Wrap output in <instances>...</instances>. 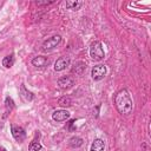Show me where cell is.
Returning a JSON list of instances; mask_svg holds the SVG:
<instances>
[{
  "mask_svg": "<svg viewBox=\"0 0 151 151\" xmlns=\"http://www.w3.org/2000/svg\"><path fill=\"white\" fill-rule=\"evenodd\" d=\"M114 105L116 109L118 110V112L120 114L127 116L132 112V98L129 93L127 90L123 88L120 91H118L114 96Z\"/></svg>",
  "mask_w": 151,
  "mask_h": 151,
  "instance_id": "obj_1",
  "label": "cell"
},
{
  "mask_svg": "<svg viewBox=\"0 0 151 151\" xmlns=\"http://www.w3.org/2000/svg\"><path fill=\"white\" fill-rule=\"evenodd\" d=\"M90 57L94 61H100V60L104 59L105 52H104V48H103V45H101L100 41L94 40L91 44V46H90Z\"/></svg>",
  "mask_w": 151,
  "mask_h": 151,
  "instance_id": "obj_2",
  "label": "cell"
},
{
  "mask_svg": "<svg viewBox=\"0 0 151 151\" xmlns=\"http://www.w3.org/2000/svg\"><path fill=\"white\" fill-rule=\"evenodd\" d=\"M60 42H61V37H60L59 34H57V35H52L51 38H48L47 40L44 41V44H42V46H41V50L45 51V52L51 51V50L55 48Z\"/></svg>",
  "mask_w": 151,
  "mask_h": 151,
  "instance_id": "obj_3",
  "label": "cell"
},
{
  "mask_svg": "<svg viewBox=\"0 0 151 151\" xmlns=\"http://www.w3.org/2000/svg\"><path fill=\"white\" fill-rule=\"evenodd\" d=\"M11 132H12L13 138H14L18 143H22V142L26 139V132H25V130H24L21 126H19V125L11 124Z\"/></svg>",
  "mask_w": 151,
  "mask_h": 151,
  "instance_id": "obj_4",
  "label": "cell"
},
{
  "mask_svg": "<svg viewBox=\"0 0 151 151\" xmlns=\"http://www.w3.org/2000/svg\"><path fill=\"white\" fill-rule=\"evenodd\" d=\"M106 74V67L105 65L103 64H98L96 66L92 67V71H91V76H92V79L96 80V81H99L101 80Z\"/></svg>",
  "mask_w": 151,
  "mask_h": 151,
  "instance_id": "obj_5",
  "label": "cell"
},
{
  "mask_svg": "<svg viewBox=\"0 0 151 151\" xmlns=\"http://www.w3.org/2000/svg\"><path fill=\"white\" fill-rule=\"evenodd\" d=\"M67 66H70V58L68 57H60L54 63V70L57 72H60V71L65 70Z\"/></svg>",
  "mask_w": 151,
  "mask_h": 151,
  "instance_id": "obj_6",
  "label": "cell"
},
{
  "mask_svg": "<svg viewBox=\"0 0 151 151\" xmlns=\"http://www.w3.org/2000/svg\"><path fill=\"white\" fill-rule=\"evenodd\" d=\"M73 85H74V79L70 76H65V77H61V78L58 79V86L60 88L66 90V88L72 87Z\"/></svg>",
  "mask_w": 151,
  "mask_h": 151,
  "instance_id": "obj_7",
  "label": "cell"
},
{
  "mask_svg": "<svg viewBox=\"0 0 151 151\" xmlns=\"http://www.w3.org/2000/svg\"><path fill=\"white\" fill-rule=\"evenodd\" d=\"M70 118V112L66 110H57L52 113V119L54 122H65Z\"/></svg>",
  "mask_w": 151,
  "mask_h": 151,
  "instance_id": "obj_8",
  "label": "cell"
},
{
  "mask_svg": "<svg viewBox=\"0 0 151 151\" xmlns=\"http://www.w3.org/2000/svg\"><path fill=\"white\" fill-rule=\"evenodd\" d=\"M50 63H51V60L45 55H38L32 59V65L35 67H45V66L50 65Z\"/></svg>",
  "mask_w": 151,
  "mask_h": 151,
  "instance_id": "obj_9",
  "label": "cell"
},
{
  "mask_svg": "<svg viewBox=\"0 0 151 151\" xmlns=\"http://www.w3.org/2000/svg\"><path fill=\"white\" fill-rule=\"evenodd\" d=\"M105 150V143L103 139L100 138H96L92 144H91V149L90 151H104Z\"/></svg>",
  "mask_w": 151,
  "mask_h": 151,
  "instance_id": "obj_10",
  "label": "cell"
},
{
  "mask_svg": "<svg viewBox=\"0 0 151 151\" xmlns=\"http://www.w3.org/2000/svg\"><path fill=\"white\" fill-rule=\"evenodd\" d=\"M20 94H21L22 99L26 100V101H31V100H33V98H34L33 93H32L31 91H28L24 84H22L21 87H20Z\"/></svg>",
  "mask_w": 151,
  "mask_h": 151,
  "instance_id": "obj_11",
  "label": "cell"
},
{
  "mask_svg": "<svg viewBox=\"0 0 151 151\" xmlns=\"http://www.w3.org/2000/svg\"><path fill=\"white\" fill-rule=\"evenodd\" d=\"M14 109V100L11 98V97H6L5 98V114H4V118L7 117V114Z\"/></svg>",
  "mask_w": 151,
  "mask_h": 151,
  "instance_id": "obj_12",
  "label": "cell"
},
{
  "mask_svg": "<svg viewBox=\"0 0 151 151\" xmlns=\"http://www.w3.org/2000/svg\"><path fill=\"white\" fill-rule=\"evenodd\" d=\"M81 6H83V2L78 1V0H67L66 1V7L72 11H78Z\"/></svg>",
  "mask_w": 151,
  "mask_h": 151,
  "instance_id": "obj_13",
  "label": "cell"
},
{
  "mask_svg": "<svg viewBox=\"0 0 151 151\" xmlns=\"http://www.w3.org/2000/svg\"><path fill=\"white\" fill-rule=\"evenodd\" d=\"M83 143H84V142H83V138H80V137H77V136H74V137L70 138V140H68V144H70V146H71V147H73V149L81 146V145H83Z\"/></svg>",
  "mask_w": 151,
  "mask_h": 151,
  "instance_id": "obj_14",
  "label": "cell"
},
{
  "mask_svg": "<svg viewBox=\"0 0 151 151\" xmlns=\"http://www.w3.org/2000/svg\"><path fill=\"white\" fill-rule=\"evenodd\" d=\"M13 65H14V54L6 55L2 59V66H5L6 68H11Z\"/></svg>",
  "mask_w": 151,
  "mask_h": 151,
  "instance_id": "obj_15",
  "label": "cell"
},
{
  "mask_svg": "<svg viewBox=\"0 0 151 151\" xmlns=\"http://www.w3.org/2000/svg\"><path fill=\"white\" fill-rule=\"evenodd\" d=\"M86 68V64L83 63V61H77L74 64V67H73V72H76L77 74H81Z\"/></svg>",
  "mask_w": 151,
  "mask_h": 151,
  "instance_id": "obj_16",
  "label": "cell"
},
{
  "mask_svg": "<svg viewBox=\"0 0 151 151\" xmlns=\"http://www.w3.org/2000/svg\"><path fill=\"white\" fill-rule=\"evenodd\" d=\"M59 105L61 106V107H68V106H71L72 105V100H71V98L70 97H61L60 99H59Z\"/></svg>",
  "mask_w": 151,
  "mask_h": 151,
  "instance_id": "obj_17",
  "label": "cell"
},
{
  "mask_svg": "<svg viewBox=\"0 0 151 151\" xmlns=\"http://www.w3.org/2000/svg\"><path fill=\"white\" fill-rule=\"evenodd\" d=\"M41 150V144L37 140H32L28 145V151H40Z\"/></svg>",
  "mask_w": 151,
  "mask_h": 151,
  "instance_id": "obj_18",
  "label": "cell"
},
{
  "mask_svg": "<svg viewBox=\"0 0 151 151\" xmlns=\"http://www.w3.org/2000/svg\"><path fill=\"white\" fill-rule=\"evenodd\" d=\"M74 123H76V120L74 119H71L68 123H67V126H66V130H68V131H74L76 130V126H74Z\"/></svg>",
  "mask_w": 151,
  "mask_h": 151,
  "instance_id": "obj_19",
  "label": "cell"
},
{
  "mask_svg": "<svg viewBox=\"0 0 151 151\" xmlns=\"http://www.w3.org/2000/svg\"><path fill=\"white\" fill-rule=\"evenodd\" d=\"M54 1L52 0V1H35V5H38V6H40V5H50V4H53Z\"/></svg>",
  "mask_w": 151,
  "mask_h": 151,
  "instance_id": "obj_20",
  "label": "cell"
},
{
  "mask_svg": "<svg viewBox=\"0 0 151 151\" xmlns=\"http://www.w3.org/2000/svg\"><path fill=\"white\" fill-rule=\"evenodd\" d=\"M0 151H7V150H6L4 146H1V145H0Z\"/></svg>",
  "mask_w": 151,
  "mask_h": 151,
  "instance_id": "obj_21",
  "label": "cell"
}]
</instances>
